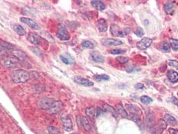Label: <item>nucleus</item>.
Returning <instances> with one entry per match:
<instances>
[{
  "label": "nucleus",
  "mask_w": 178,
  "mask_h": 134,
  "mask_svg": "<svg viewBox=\"0 0 178 134\" xmlns=\"http://www.w3.org/2000/svg\"><path fill=\"white\" fill-rule=\"evenodd\" d=\"M48 131L49 134H62L60 131L54 126H49L48 127Z\"/></svg>",
  "instance_id": "29"
},
{
  "label": "nucleus",
  "mask_w": 178,
  "mask_h": 134,
  "mask_svg": "<svg viewBox=\"0 0 178 134\" xmlns=\"http://www.w3.org/2000/svg\"><path fill=\"white\" fill-rule=\"evenodd\" d=\"M126 107L129 111V112L131 113H135V114H137V113L140 110L137 106L133 105H126Z\"/></svg>",
  "instance_id": "26"
},
{
  "label": "nucleus",
  "mask_w": 178,
  "mask_h": 134,
  "mask_svg": "<svg viewBox=\"0 0 178 134\" xmlns=\"http://www.w3.org/2000/svg\"><path fill=\"white\" fill-rule=\"evenodd\" d=\"M163 131H164V130H163L162 129L159 128L158 126H157V127L156 129H155L153 131L152 134H162Z\"/></svg>",
  "instance_id": "42"
},
{
  "label": "nucleus",
  "mask_w": 178,
  "mask_h": 134,
  "mask_svg": "<svg viewBox=\"0 0 178 134\" xmlns=\"http://www.w3.org/2000/svg\"><path fill=\"white\" fill-rule=\"evenodd\" d=\"M73 80L76 83H77L78 85L85 86V87H92L94 85V83L91 82L90 80L88 79H85V78L81 77H73Z\"/></svg>",
  "instance_id": "7"
},
{
  "label": "nucleus",
  "mask_w": 178,
  "mask_h": 134,
  "mask_svg": "<svg viewBox=\"0 0 178 134\" xmlns=\"http://www.w3.org/2000/svg\"><path fill=\"white\" fill-rule=\"evenodd\" d=\"M27 40H29L30 42L35 45L40 44L42 40L41 37L36 34H34V33H30L28 36H27Z\"/></svg>",
  "instance_id": "13"
},
{
  "label": "nucleus",
  "mask_w": 178,
  "mask_h": 134,
  "mask_svg": "<svg viewBox=\"0 0 178 134\" xmlns=\"http://www.w3.org/2000/svg\"><path fill=\"white\" fill-rule=\"evenodd\" d=\"M153 42V40L149 38H143L139 42H137V47L139 50H144L148 49L151 46Z\"/></svg>",
  "instance_id": "6"
},
{
  "label": "nucleus",
  "mask_w": 178,
  "mask_h": 134,
  "mask_svg": "<svg viewBox=\"0 0 178 134\" xmlns=\"http://www.w3.org/2000/svg\"><path fill=\"white\" fill-rule=\"evenodd\" d=\"M33 72H29L26 70L18 69L13 71L11 74V78L13 81L16 83H24L27 82L33 77Z\"/></svg>",
  "instance_id": "1"
},
{
  "label": "nucleus",
  "mask_w": 178,
  "mask_h": 134,
  "mask_svg": "<svg viewBox=\"0 0 178 134\" xmlns=\"http://www.w3.org/2000/svg\"><path fill=\"white\" fill-rule=\"evenodd\" d=\"M172 102L174 103L175 105L177 106V107H178V99H177V98L173 97L172 98Z\"/></svg>",
  "instance_id": "48"
},
{
  "label": "nucleus",
  "mask_w": 178,
  "mask_h": 134,
  "mask_svg": "<svg viewBox=\"0 0 178 134\" xmlns=\"http://www.w3.org/2000/svg\"><path fill=\"white\" fill-rule=\"evenodd\" d=\"M96 112H97V113H96V116L98 117V116L101 115V113H104V111H103V110H102L100 107H98L97 110H96Z\"/></svg>",
  "instance_id": "47"
},
{
  "label": "nucleus",
  "mask_w": 178,
  "mask_h": 134,
  "mask_svg": "<svg viewBox=\"0 0 178 134\" xmlns=\"http://www.w3.org/2000/svg\"><path fill=\"white\" fill-rule=\"evenodd\" d=\"M167 64H168L169 66H171V67H174L175 69L178 70V62L176 61V60H169L168 61H167Z\"/></svg>",
  "instance_id": "38"
},
{
  "label": "nucleus",
  "mask_w": 178,
  "mask_h": 134,
  "mask_svg": "<svg viewBox=\"0 0 178 134\" xmlns=\"http://www.w3.org/2000/svg\"><path fill=\"white\" fill-rule=\"evenodd\" d=\"M153 121H154V117L152 115H149L147 116L146 119V123H147V125H148V127H151V125H153Z\"/></svg>",
  "instance_id": "35"
},
{
  "label": "nucleus",
  "mask_w": 178,
  "mask_h": 134,
  "mask_svg": "<svg viewBox=\"0 0 178 134\" xmlns=\"http://www.w3.org/2000/svg\"><path fill=\"white\" fill-rule=\"evenodd\" d=\"M82 126L86 131L91 130V126L88 120L85 117H82Z\"/></svg>",
  "instance_id": "23"
},
{
  "label": "nucleus",
  "mask_w": 178,
  "mask_h": 134,
  "mask_svg": "<svg viewBox=\"0 0 178 134\" xmlns=\"http://www.w3.org/2000/svg\"><path fill=\"white\" fill-rule=\"evenodd\" d=\"M164 11L169 15H172L174 12V4L172 1H167L164 5Z\"/></svg>",
  "instance_id": "17"
},
{
  "label": "nucleus",
  "mask_w": 178,
  "mask_h": 134,
  "mask_svg": "<svg viewBox=\"0 0 178 134\" xmlns=\"http://www.w3.org/2000/svg\"><path fill=\"white\" fill-rule=\"evenodd\" d=\"M8 51H9V50H7V49H6V48L0 45V56H4L6 55L7 52H8Z\"/></svg>",
  "instance_id": "41"
},
{
  "label": "nucleus",
  "mask_w": 178,
  "mask_h": 134,
  "mask_svg": "<svg viewBox=\"0 0 178 134\" xmlns=\"http://www.w3.org/2000/svg\"><path fill=\"white\" fill-rule=\"evenodd\" d=\"M140 99H141V101L143 103V104H149V103H151V102H153V100L151 98H150L148 96H142L140 98Z\"/></svg>",
  "instance_id": "31"
},
{
  "label": "nucleus",
  "mask_w": 178,
  "mask_h": 134,
  "mask_svg": "<svg viewBox=\"0 0 178 134\" xmlns=\"http://www.w3.org/2000/svg\"><path fill=\"white\" fill-rule=\"evenodd\" d=\"M103 108H104V109L106 110V111H109V112L111 113L112 115H113V117H116V118L118 117V113L116 112V111L114 109L113 107H112L111 106L107 104H105L103 105Z\"/></svg>",
  "instance_id": "24"
},
{
  "label": "nucleus",
  "mask_w": 178,
  "mask_h": 134,
  "mask_svg": "<svg viewBox=\"0 0 178 134\" xmlns=\"http://www.w3.org/2000/svg\"><path fill=\"white\" fill-rule=\"evenodd\" d=\"M57 37L61 40H68L70 39L69 33L68 32L67 28L64 24H59L58 25V30L56 32Z\"/></svg>",
  "instance_id": "5"
},
{
  "label": "nucleus",
  "mask_w": 178,
  "mask_h": 134,
  "mask_svg": "<svg viewBox=\"0 0 178 134\" xmlns=\"http://www.w3.org/2000/svg\"><path fill=\"white\" fill-rule=\"evenodd\" d=\"M14 29L17 34H19L20 36H24L26 34V31H25V28L23 26H20V25L16 24L14 26Z\"/></svg>",
  "instance_id": "22"
},
{
  "label": "nucleus",
  "mask_w": 178,
  "mask_h": 134,
  "mask_svg": "<svg viewBox=\"0 0 178 134\" xmlns=\"http://www.w3.org/2000/svg\"><path fill=\"white\" fill-rule=\"evenodd\" d=\"M82 46L85 49H94V44L93 42L88 40H85L82 43Z\"/></svg>",
  "instance_id": "30"
},
{
  "label": "nucleus",
  "mask_w": 178,
  "mask_h": 134,
  "mask_svg": "<svg viewBox=\"0 0 178 134\" xmlns=\"http://www.w3.org/2000/svg\"><path fill=\"white\" fill-rule=\"evenodd\" d=\"M102 44L103 46H119V45L123 44L121 40L113 39V38H107V39H104L101 41Z\"/></svg>",
  "instance_id": "8"
},
{
  "label": "nucleus",
  "mask_w": 178,
  "mask_h": 134,
  "mask_svg": "<svg viewBox=\"0 0 178 134\" xmlns=\"http://www.w3.org/2000/svg\"><path fill=\"white\" fill-rule=\"evenodd\" d=\"M116 60L120 64H125L129 60V59L127 56H118L116 57Z\"/></svg>",
  "instance_id": "32"
},
{
  "label": "nucleus",
  "mask_w": 178,
  "mask_h": 134,
  "mask_svg": "<svg viewBox=\"0 0 178 134\" xmlns=\"http://www.w3.org/2000/svg\"><path fill=\"white\" fill-rule=\"evenodd\" d=\"M0 62L5 68H14L18 65L20 60L15 57H5Z\"/></svg>",
  "instance_id": "4"
},
{
  "label": "nucleus",
  "mask_w": 178,
  "mask_h": 134,
  "mask_svg": "<svg viewBox=\"0 0 178 134\" xmlns=\"http://www.w3.org/2000/svg\"><path fill=\"white\" fill-rule=\"evenodd\" d=\"M131 28H127L124 30H121L120 27L116 24H111V33L114 36L124 37L131 32Z\"/></svg>",
  "instance_id": "2"
},
{
  "label": "nucleus",
  "mask_w": 178,
  "mask_h": 134,
  "mask_svg": "<svg viewBox=\"0 0 178 134\" xmlns=\"http://www.w3.org/2000/svg\"><path fill=\"white\" fill-rule=\"evenodd\" d=\"M109 76L106 75H95L94 77L96 81H103V80H109Z\"/></svg>",
  "instance_id": "28"
},
{
  "label": "nucleus",
  "mask_w": 178,
  "mask_h": 134,
  "mask_svg": "<svg viewBox=\"0 0 178 134\" xmlns=\"http://www.w3.org/2000/svg\"><path fill=\"white\" fill-rule=\"evenodd\" d=\"M31 50H32V52H34L35 54H36L37 56H40V57H42V56H43L42 52L39 49H38V48H37V47H32Z\"/></svg>",
  "instance_id": "36"
},
{
  "label": "nucleus",
  "mask_w": 178,
  "mask_h": 134,
  "mask_svg": "<svg viewBox=\"0 0 178 134\" xmlns=\"http://www.w3.org/2000/svg\"><path fill=\"white\" fill-rule=\"evenodd\" d=\"M63 108H64V105L60 101H55V102L54 103V104H53L52 107H51L50 109L48 110V111L50 113H57L62 111Z\"/></svg>",
  "instance_id": "10"
},
{
  "label": "nucleus",
  "mask_w": 178,
  "mask_h": 134,
  "mask_svg": "<svg viewBox=\"0 0 178 134\" xmlns=\"http://www.w3.org/2000/svg\"><path fill=\"white\" fill-rule=\"evenodd\" d=\"M86 114L90 118H94L96 115V110L94 107H88L86 109Z\"/></svg>",
  "instance_id": "25"
},
{
  "label": "nucleus",
  "mask_w": 178,
  "mask_h": 134,
  "mask_svg": "<svg viewBox=\"0 0 178 134\" xmlns=\"http://www.w3.org/2000/svg\"><path fill=\"white\" fill-rule=\"evenodd\" d=\"M161 50L164 52H170V46L168 42H165L161 45Z\"/></svg>",
  "instance_id": "34"
},
{
  "label": "nucleus",
  "mask_w": 178,
  "mask_h": 134,
  "mask_svg": "<svg viewBox=\"0 0 178 134\" xmlns=\"http://www.w3.org/2000/svg\"><path fill=\"white\" fill-rule=\"evenodd\" d=\"M76 121H77L78 127L80 128L82 126V117H80V115H78L76 117Z\"/></svg>",
  "instance_id": "44"
},
{
  "label": "nucleus",
  "mask_w": 178,
  "mask_h": 134,
  "mask_svg": "<svg viewBox=\"0 0 178 134\" xmlns=\"http://www.w3.org/2000/svg\"><path fill=\"white\" fill-rule=\"evenodd\" d=\"M165 121L166 122L167 124L171 125L173 126H176L177 125V121L175 120V118L173 117L169 114H165Z\"/></svg>",
  "instance_id": "18"
},
{
  "label": "nucleus",
  "mask_w": 178,
  "mask_h": 134,
  "mask_svg": "<svg viewBox=\"0 0 178 134\" xmlns=\"http://www.w3.org/2000/svg\"><path fill=\"white\" fill-rule=\"evenodd\" d=\"M126 51L124 50L123 49H114L112 50L111 51V53L112 54H124L125 53Z\"/></svg>",
  "instance_id": "39"
},
{
  "label": "nucleus",
  "mask_w": 178,
  "mask_h": 134,
  "mask_svg": "<svg viewBox=\"0 0 178 134\" xmlns=\"http://www.w3.org/2000/svg\"><path fill=\"white\" fill-rule=\"evenodd\" d=\"M157 126H158L159 128L162 129L163 130H164L167 127V123L164 120H159L158 121V123H157Z\"/></svg>",
  "instance_id": "37"
},
{
  "label": "nucleus",
  "mask_w": 178,
  "mask_h": 134,
  "mask_svg": "<svg viewBox=\"0 0 178 134\" xmlns=\"http://www.w3.org/2000/svg\"><path fill=\"white\" fill-rule=\"evenodd\" d=\"M169 134H178V130L175 129L169 128Z\"/></svg>",
  "instance_id": "46"
},
{
  "label": "nucleus",
  "mask_w": 178,
  "mask_h": 134,
  "mask_svg": "<svg viewBox=\"0 0 178 134\" xmlns=\"http://www.w3.org/2000/svg\"><path fill=\"white\" fill-rule=\"evenodd\" d=\"M0 42H1V40H0Z\"/></svg>",
  "instance_id": "50"
},
{
  "label": "nucleus",
  "mask_w": 178,
  "mask_h": 134,
  "mask_svg": "<svg viewBox=\"0 0 178 134\" xmlns=\"http://www.w3.org/2000/svg\"><path fill=\"white\" fill-rule=\"evenodd\" d=\"M167 78L172 83H175L178 82V73L173 70H170L167 72Z\"/></svg>",
  "instance_id": "16"
},
{
  "label": "nucleus",
  "mask_w": 178,
  "mask_h": 134,
  "mask_svg": "<svg viewBox=\"0 0 178 134\" xmlns=\"http://www.w3.org/2000/svg\"><path fill=\"white\" fill-rule=\"evenodd\" d=\"M135 34L137 35V36L138 37H139V38H141V37H142L143 36V34H144V32H143V29L141 28V27H138L137 28V30H136V31H135Z\"/></svg>",
  "instance_id": "40"
},
{
  "label": "nucleus",
  "mask_w": 178,
  "mask_h": 134,
  "mask_svg": "<svg viewBox=\"0 0 178 134\" xmlns=\"http://www.w3.org/2000/svg\"><path fill=\"white\" fill-rule=\"evenodd\" d=\"M71 134H76V133H71Z\"/></svg>",
  "instance_id": "49"
},
{
  "label": "nucleus",
  "mask_w": 178,
  "mask_h": 134,
  "mask_svg": "<svg viewBox=\"0 0 178 134\" xmlns=\"http://www.w3.org/2000/svg\"><path fill=\"white\" fill-rule=\"evenodd\" d=\"M116 112L118 113V114L119 113L122 117L123 118H129V115L127 114V112L126 110L124 109V108L123 105H122L121 103L120 104H117L116 105Z\"/></svg>",
  "instance_id": "19"
},
{
  "label": "nucleus",
  "mask_w": 178,
  "mask_h": 134,
  "mask_svg": "<svg viewBox=\"0 0 178 134\" xmlns=\"http://www.w3.org/2000/svg\"><path fill=\"white\" fill-rule=\"evenodd\" d=\"M55 102L54 99H52L48 98V97H43L40 99L37 102V105L38 107L42 109H44L48 111L50 110L51 107H52L53 104Z\"/></svg>",
  "instance_id": "3"
},
{
  "label": "nucleus",
  "mask_w": 178,
  "mask_h": 134,
  "mask_svg": "<svg viewBox=\"0 0 178 134\" xmlns=\"http://www.w3.org/2000/svg\"><path fill=\"white\" fill-rule=\"evenodd\" d=\"M144 87V85L142 84V83H137V84L135 85V88L136 89H143Z\"/></svg>",
  "instance_id": "45"
},
{
  "label": "nucleus",
  "mask_w": 178,
  "mask_h": 134,
  "mask_svg": "<svg viewBox=\"0 0 178 134\" xmlns=\"http://www.w3.org/2000/svg\"><path fill=\"white\" fill-rule=\"evenodd\" d=\"M20 21L26 24L30 28H31L34 30H38L40 28L39 25L35 21H34V20L30 18H27V17H22V18H20Z\"/></svg>",
  "instance_id": "12"
},
{
  "label": "nucleus",
  "mask_w": 178,
  "mask_h": 134,
  "mask_svg": "<svg viewBox=\"0 0 178 134\" xmlns=\"http://www.w3.org/2000/svg\"><path fill=\"white\" fill-rule=\"evenodd\" d=\"M62 125L65 131H70L72 130L73 129V125H72V121L70 117L68 116H64L62 118Z\"/></svg>",
  "instance_id": "9"
},
{
  "label": "nucleus",
  "mask_w": 178,
  "mask_h": 134,
  "mask_svg": "<svg viewBox=\"0 0 178 134\" xmlns=\"http://www.w3.org/2000/svg\"><path fill=\"white\" fill-rule=\"evenodd\" d=\"M138 70H140V69H138V68L135 67H129L128 69H127V72H132L133 71H138Z\"/></svg>",
  "instance_id": "43"
},
{
  "label": "nucleus",
  "mask_w": 178,
  "mask_h": 134,
  "mask_svg": "<svg viewBox=\"0 0 178 134\" xmlns=\"http://www.w3.org/2000/svg\"><path fill=\"white\" fill-rule=\"evenodd\" d=\"M170 44H171L172 49L174 50H178V40L174 38L170 39Z\"/></svg>",
  "instance_id": "33"
},
{
  "label": "nucleus",
  "mask_w": 178,
  "mask_h": 134,
  "mask_svg": "<svg viewBox=\"0 0 178 134\" xmlns=\"http://www.w3.org/2000/svg\"><path fill=\"white\" fill-rule=\"evenodd\" d=\"M90 59L95 62H103L105 59L101 53L98 51H93L90 53Z\"/></svg>",
  "instance_id": "11"
},
{
  "label": "nucleus",
  "mask_w": 178,
  "mask_h": 134,
  "mask_svg": "<svg viewBox=\"0 0 178 134\" xmlns=\"http://www.w3.org/2000/svg\"><path fill=\"white\" fill-rule=\"evenodd\" d=\"M60 59L62 61L67 64H72L75 62L74 58L70 54L66 53V54L60 56Z\"/></svg>",
  "instance_id": "15"
},
{
  "label": "nucleus",
  "mask_w": 178,
  "mask_h": 134,
  "mask_svg": "<svg viewBox=\"0 0 178 134\" xmlns=\"http://www.w3.org/2000/svg\"><path fill=\"white\" fill-rule=\"evenodd\" d=\"M129 119H131V120L135 121L137 124L138 125L141 124V119L139 118V115L137 114H135V113H130V114H129Z\"/></svg>",
  "instance_id": "27"
},
{
  "label": "nucleus",
  "mask_w": 178,
  "mask_h": 134,
  "mask_svg": "<svg viewBox=\"0 0 178 134\" xmlns=\"http://www.w3.org/2000/svg\"><path fill=\"white\" fill-rule=\"evenodd\" d=\"M96 27H97L99 32H105L107 31L108 29V24L105 19L101 18L98 20L96 22Z\"/></svg>",
  "instance_id": "14"
},
{
  "label": "nucleus",
  "mask_w": 178,
  "mask_h": 134,
  "mask_svg": "<svg viewBox=\"0 0 178 134\" xmlns=\"http://www.w3.org/2000/svg\"><path fill=\"white\" fill-rule=\"evenodd\" d=\"M12 54L19 60H24L27 58V54L21 50H14L12 52Z\"/></svg>",
  "instance_id": "20"
},
{
  "label": "nucleus",
  "mask_w": 178,
  "mask_h": 134,
  "mask_svg": "<svg viewBox=\"0 0 178 134\" xmlns=\"http://www.w3.org/2000/svg\"><path fill=\"white\" fill-rule=\"evenodd\" d=\"M91 4L96 9L98 10H104L106 7L105 4L101 1H92Z\"/></svg>",
  "instance_id": "21"
}]
</instances>
